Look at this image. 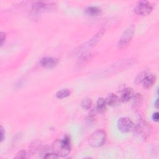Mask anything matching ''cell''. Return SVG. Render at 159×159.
<instances>
[{"instance_id": "1", "label": "cell", "mask_w": 159, "mask_h": 159, "mask_svg": "<svg viewBox=\"0 0 159 159\" xmlns=\"http://www.w3.org/2000/svg\"><path fill=\"white\" fill-rule=\"evenodd\" d=\"M52 152L59 157L67 156L71 150V140L68 135H65L61 140H56L52 145Z\"/></svg>"}, {"instance_id": "2", "label": "cell", "mask_w": 159, "mask_h": 159, "mask_svg": "<svg viewBox=\"0 0 159 159\" xmlns=\"http://www.w3.org/2000/svg\"><path fill=\"white\" fill-rule=\"evenodd\" d=\"M136 134L142 139H148L152 132V127L150 124L146 121H140L135 125L134 130Z\"/></svg>"}, {"instance_id": "3", "label": "cell", "mask_w": 159, "mask_h": 159, "mask_svg": "<svg viewBox=\"0 0 159 159\" xmlns=\"http://www.w3.org/2000/svg\"><path fill=\"white\" fill-rule=\"evenodd\" d=\"M106 139V132L102 130H98L90 135L88 139V143L92 147L98 148L104 145Z\"/></svg>"}, {"instance_id": "4", "label": "cell", "mask_w": 159, "mask_h": 159, "mask_svg": "<svg viewBox=\"0 0 159 159\" xmlns=\"http://www.w3.org/2000/svg\"><path fill=\"white\" fill-rule=\"evenodd\" d=\"M153 9V5L147 1H140L137 2L134 9V12L140 16H147L149 14Z\"/></svg>"}, {"instance_id": "5", "label": "cell", "mask_w": 159, "mask_h": 159, "mask_svg": "<svg viewBox=\"0 0 159 159\" xmlns=\"http://www.w3.org/2000/svg\"><path fill=\"white\" fill-rule=\"evenodd\" d=\"M135 32V25H130L123 32L118 42L119 48H124L127 45L132 39Z\"/></svg>"}, {"instance_id": "6", "label": "cell", "mask_w": 159, "mask_h": 159, "mask_svg": "<svg viewBox=\"0 0 159 159\" xmlns=\"http://www.w3.org/2000/svg\"><path fill=\"white\" fill-rule=\"evenodd\" d=\"M117 127L122 132L129 133L134 130L135 124L129 117H122L118 120Z\"/></svg>"}, {"instance_id": "7", "label": "cell", "mask_w": 159, "mask_h": 159, "mask_svg": "<svg viewBox=\"0 0 159 159\" xmlns=\"http://www.w3.org/2000/svg\"><path fill=\"white\" fill-rule=\"evenodd\" d=\"M55 4L53 3H46L44 2H36L32 7V11L34 14H39L42 12L50 11L53 9Z\"/></svg>"}, {"instance_id": "8", "label": "cell", "mask_w": 159, "mask_h": 159, "mask_svg": "<svg viewBox=\"0 0 159 159\" xmlns=\"http://www.w3.org/2000/svg\"><path fill=\"white\" fill-rule=\"evenodd\" d=\"M103 32H104L103 29H102V30H100L97 34L95 35V36L93 37V39H91L88 42H86L85 44H84V45H82L80 47H79L78 51L79 52H83L86 48H91L93 46H94V45L100 39L101 37L103 34Z\"/></svg>"}, {"instance_id": "9", "label": "cell", "mask_w": 159, "mask_h": 159, "mask_svg": "<svg viewBox=\"0 0 159 159\" xmlns=\"http://www.w3.org/2000/svg\"><path fill=\"white\" fill-rule=\"evenodd\" d=\"M58 62L57 58L50 57H46L41 59L40 63V65L46 68H52L55 67Z\"/></svg>"}, {"instance_id": "10", "label": "cell", "mask_w": 159, "mask_h": 159, "mask_svg": "<svg viewBox=\"0 0 159 159\" xmlns=\"http://www.w3.org/2000/svg\"><path fill=\"white\" fill-rule=\"evenodd\" d=\"M105 99L107 105L110 106H117L120 104V99L114 93L109 94Z\"/></svg>"}, {"instance_id": "11", "label": "cell", "mask_w": 159, "mask_h": 159, "mask_svg": "<svg viewBox=\"0 0 159 159\" xmlns=\"http://www.w3.org/2000/svg\"><path fill=\"white\" fill-rule=\"evenodd\" d=\"M155 81H156V76L155 75H153V74L147 75L142 81L143 86L146 89L150 88L155 83Z\"/></svg>"}, {"instance_id": "12", "label": "cell", "mask_w": 159, "mask_h": 159, "mask_svg": "<svg viewBox=\"0 0 159 159\" xmlns=\"http://www.w3.org/2000/svg\"><path fill=\"white\" fill-rule=\"evenodd\" d=\"M134 95V92L132 88H125L124 89L123 92L122 93L120 101H122V102H127L132 98Z\"/></svg>"}, {"instance_id": "13", "label": "cell", "mask_w": 159, "mask_h": 159, "mask_svg": "<svg viewBox=\"0 0 159 159\" xmlns=\"http://www.w3.org/2000/svg\"><path fill=\"white\" fill-rule=\"evenodd\" d=\"M107 108V103L106 99L103 98H99L96 102V111L99 113H104Z\"/></svg>"}, {"instance_id": "14", "label": "cell", "mask_w": 159, "mask_h": 159, "mask_svg": "<svg viewBox=\"0 0 159 159\" xmlns=\"http://www.w3.org/2000/svg\"><path fill=\"white\" fill-rule=\"evenodd\" d=\"M101 9L97 6H89L85 9V12L90 16H97L101 13Z\"/></svg>"}, {"instance_id": "15", "label": "cell", "mask_w": 159, "mask_h": 159, "mask_svg": "<svg viewBox=\"0 0 159 159\" xmlns=\"http://www.w3.org/2000/svg\"><path fill=\"white\" fill-rule=\"evenodd\" d=\"M131 99H132V107L135 109L139 108L142 103V96L139 93L134 94V95L133 96Z\"/></svg>"}, {"instance_id": "16", "label": "cell", "mask_w": 159, "mask_h": 159, "mask_svg": "<svg viewBox=\"0 0 159 159\" xmlns=\"http://www.w3.org/2000/svg\"><path fill=\"white\" fill-rule=\"evenodd\" d=\"M42 148V143L40 141L35 140L32 142L29 146V153H31L32 154L35 153L37 152L39 150Z\"/></svg>"}, {"instance_id": "17", "label": "cell", "mask_w": 159, "mask_h": 159, "mask_svg": "<svg viewBox=\"0 0 159 159\" xmlns=\"http://www.w3.org/2000/svg\"><path fill=\"white\" fill-rule=\"evenodd\" d=\"M70 94H71V91L69 89H67V88L62 89L61 90L58 91L56 93V96L58 99H63L69 96Z\"/></svg>"}, {"instance_id": "18", "label": "cell", "mask_w": 159, "mask_h": 159, "mask_svg": "<svg viewBox=\"0 0 159 159\" xmlns=\"http://www.w3.org/2000/svg\"><path fill=\"white\" fill-rule=\"evenodd\" d=\"M81 106L83 109L85 110H88L91 108L92 106V100L89 98H84L81 102Z\"/></svg>"}, {"instance_id": "19", "label": "cell", "mask_w": 159, "mask_h": 159, "mask_svg": "<svg viewBox=\"0 0 159 159\" xmlns=\"http://www.w3.org/2000/svg\"><path fill=\"white\" fill-rule=\"evenodd\" d=\"M147 72L146 71H142L141 72H140L136 76L135 81L136 84H140L141 83H142L143 79L145 78V77L147 75Z\"/></svg>"}, {"instance_id": "20", "label": "cell", "mask_w": 159, "mask_h": 159, "mask_svg": "<svg viewBox=\"0 0 159 159\" xmlns=\"http://www.w3.org/2000/svg\"><path fill=\"white\" fill-rule=\"evenodd\" d=\"M44 158H47V159H56V158H58L59 157L53 152H51V153H45V155L43 156Z\"/></svg>"}, {"instance_id": "21", "label": "cell", "mask_w": 159, "mask_h": 159, "mask_svg": "<svg viewBox=\"0 0 159 159\" xmlns=\"http://www.w3.org/2000/svg\"><path fill=\"white\" fill-rule=\"evenodd\" d=\"M16 158H27V153L25 150H20L19 152H18L16 154V155L15 156Z\"/></svg>"}, {"instance_id": "22", "label": "cell", "mask_w": 159, "mask_h": 159, "mask_svg": "<svg viewBox=\"0 0 159 159\" xmlns=\"http://www.w3.org/2000/svg\"><path fill=\"white\" fill-rule=\"evenodd\" d=\"M6 35L5 34V32H1L0 33V42H1V46H2V45L4 44V42L6 40Z\"/></svg>"}, {"instance_id": "23", "label": "cell", "mask_w": 159, "mask_h": 159, "mask_svg": "<svg viewBox=\"0 0 159 159\" xmlns=\"http://www.w3.org/2000/svg\"><path fill=\"white\" fill-rule=\"evenodd\" d=\"M0 141L1 142H2L5 139V131L2 126L0 127Z\"/></svg>"}, {"instance_id": "24", "label": "cell", "mask_w": 159, "mask_h": 159, "mask_svg": "<svg viewBox=\"0 0 159 159\" xmlns=\"http://www.w3.org/2000/svg\"><path fill=\"white\" fill-rule=\"evenodd\" d=\"M152 119L155 122H158L159 120V115H158V112H154L152 115Z\"/></svg>"}, {"instance_id": "25", "label": "cell", "mask_w": 159, "mask_h": 159, "mask_svg": "<svg viewBox=\"0 0 159 159\" xmlns=\"http://www.w3.org/2000/svg\"><path fill=\"white\" fill-rule=\"evenodd\" d=\"M155 106L156 108H158V99H157V100L155 101Z\"/></svg>"}]
</instances>
